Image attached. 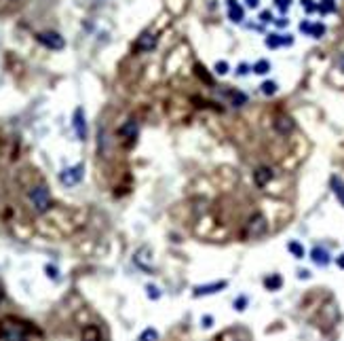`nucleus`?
<instances>
[{
    "label": "nucleus",
    "mask_w": 344,
    "mask_h": 341,
    "mask_svg": "<svg viewBox=\"0 0 344 341\" xmlns=\"http://www.w3.org/2000/svg\"><path fill=\"white\" fill-rule=\"evenodd\" d=\"M85 178V165L78 163V165H72V167H66V170L60 174V182L63 187H76V184Z\"/></svg>",
    "instance_id": "1"
},
{
    "label": "nucleus",
    "mask_w": 344,
    "mask_h": 341,
    "mask_svg": "<svg viewBox=\"0 0 344 341\" xmlns=\"http://www.w3.org/2000/svg\"><path fill=\"white\" fill-rule=\"evenodd\" d=\"M30 201L36 212H46L51 208V195L46 187H34L30 191Z\"/></svg>",
    "instance_id": "2"
},
{
    "label": "nucleus",
    "mask_w": 344,
    "mask_h": 341,
    "mask_svg": "<svg viewBox=\"0 0 344 341\" xmlns=\"http://www.w3.org/2000/svg\"><path fill=\"white\" fill-rule=\"evenodd\" d=\"M36 40L40 45H45L46 49H53V51H60L66 47V40L60 32H53V30H46V32H38L36 34Z\"/></svg>",
    "instance_id": "3"
},
{
    "label": "nucleus",
    "mask_w": 344,
    "mask_h": 341,
    "mask_svg": "<svg viewBox=\"0 0 344 341\" xmlns=\"http://www.w3.org/2000/svg\"><path fill=\"white\" fill-rule=\"evenodd\" d=\"M72 127L78 140H87V119H85V111L80 106L72 114Z\"/></svg>",
    "instance_id": "4"
},
{
    "label": "nucleus",
    "mask_w": 344,
    "mask_h": 341,
    "mask_svg": "<svg viewBox=\"0 0 344 341\" xmlns=\"http://www.w3.org/2000/svg\"><path fill=\"white\" fill-rule=\"evenodd\" d=\"M264 231H266V218L264 214H254L252 218H249V223H247V235L249 238H260V235H264Z\"/></svg>",
    "instance_id": "5"
},
{
    "label": "nucleus",
    "mask_w": 344,
    "mask_h": 341,
    "mask_svg": "<svg viewBox=\"0 0 344 341\" xmlns=\"http://www.w3.org/2000/svg\"><path fill=\"white\" fill-rule=\"evenodd\" d=\"M228 286L226 280H220V282H213V284H203V286H194V297H205V294H211V292H220Z\"/></svg>",
    "instance_id": "6"
},
{
    "label": "nucleus",
    "mask_w": 344,
    "mask_h": 341,
    "mask_svg": "<svg viewBox=\"0 0 344 341\" xmlns=\"http://www.w3.org/2000/svg\"><path fill=\"white\" fill-rule=\"evenodd\" d=\"M311 259H313L314 265H319V267H325V265H329V261H331L328 248H323V246H314L311 250Z\"/></svg>",
    "instance_id": "7"
},
{
    "label": "nucleus",
    "mask_w": 344,
    "mask_h": 341,
    "mask_svg": "<svg viewBox=\"0 0 344 341\" xmlns=\"http://www.w3.org/2000/svg\"><path fill=\"white\" fill-rule=\"evenodd\" d=\"M254 180H255L258 187H266V184L272 180V170H270V167H266V165L258 167V170L254 172Z\"/></svg>",
    "instance_id": "8"
},
{
    "label": "nucleus",
    "mask_w": 344,
    "mask_h": 341,
    "mask_svg": "<svg viewBox=\"0 0 344 341\" xmlns=\"http://www.w3.org/2000/svg\"><path fill=\"white\" fill-rule=\"evenodd\" d=\"M243 15H245V11H243L241 4H239L237 0H228V19L235 21V24H241Z\"/></svg>",
    "instance_id": "9"
},
{
    "label": "nucleus",
    "mask_w": 344,
    "mask_h": 341,
    "mask_svg": "<svg viewBox=\"0 0 344 341\" xmlns=\"http://www.w3.org/2000/svg\"><path fill=\"white\" fill-rule=\"evenodd\" d=\"M329 187H331V191H334V195L338 197V201L344 206V180L340 176H331L329 178Z\"/></svg>",
    "instance_id": "10"
},
{
    "label": "nucleus",
    "mask_w": 344,
    "mask_h": 341,
    "mask_svg": "<svg viewBox=\"0 0 344 341\" xmlns=\"http://www.w3.org/2000/svg\"><path fill=\"white\" fill-rule=\"evenodd\" d=\"M102 339V333L95 325H89L83 328V341H100Z\"/></svg>",
    "instance_id": "11"
},
{
    "label": "nucleus",
    "mask_w": 344,
    "mask_h": 341,
    "mask_svg": "<svg viewBox=\"0 0 344 341\" xmlns=\"http://www.w3.org/2000/svg\"><path fill=\"white\" fill-rule=\"evenodd\" d=\"M275 127H277V131H281V134H289V131L294 130V121H291L289 117H279L275 121Z\"/></svg>",
    "instance_id": "12"
},
{
    "label": "nucleus",
    "mask_w": 344,
    "mask_h": 341,
    "mask_svg": "<svg viewBox=\"0 0 344 341\" xmlns=\"http://www.w3.org/2000/svg\"><path fill=\"white\" fill-rule=\"evenodd\" d=\"M119 134L125 136V138H131V140H133V138H137V123H135V121H127V123L120 127Z\"/></svg>",
    "instance_id": "13"
},
{
    "label": "nucleus",
    "mask_w": 344,
    "mask_h": 341,
    "mask_svg": "<svg viewBox=\"0 0 344 341\" xmlns=\"http://www.w3.org/2000/svg\"><path fill=\"white\" fill-rule=\"evenodd\" d=\"M154 45H156V38L152 36V34H142V38L137 40V49H142V51L154 49Z\"/></svg>",
    "instance_id": "14"
},
{
    "label": "nucleus",
    "mask_w": 344,
    "mask_h": 341,
    "mask_svg": "<svg viewBox=\"0 0 344 341\" xmlns=\"http://www.w3.org/2000/svg\"><path fill=\"white\" fill-rule=\"evenodd\" d=\"M264 286L268 291H279V288L283 286V278L279 274H272V276H268V278H264Z\"/></svg>",
    "instance_id": "15"
},
{
    "label": "nucleus",
    "mask_w": 344,
    "mask_h": 341,
    "mask_svg": "<svg viewBox=\"0 0 344 341\" xmlns=\"http://www.w3.org/2000/svg\"><path fill=\"white\" fill-rule=\"evenodd\" d=\"M252 70L255 74H268V72H270V62H268V60H258L252 66Z\"/></svg>",
    "instance_id": "16"
},
{
    "label": "nucleus",
    "mask_w": 344,
    "mask_h": 341,
    "mask_svg": "<svg viewBox=\"0 0 344 341\" xmlns=\"http://www.w3.org/2000/svg\"><path fill=\"white\" fill-rule=\"evenodd\" d=\"M287 250L294 254L296 259H304V246H302L300 242H289V244H287Z\"/></svg>",
    "instance_id": "17"
},
{
    "label": "nucleus",
    "mask_w": 344,
    "mask_h": 341,
    "mask_svg": "<svg viewBox=\"0 0 344 341\" xmlns=\"http://www.w3.org/2000/svg\"><path fill=\"white\" fill-rule=\"evenodd\" d=\"M281 45H283V36H279V34H268L266 36V47L277 49V47H281Z\"/></svg>",
    "instance_id": "18"
},
{
    "label": "nucleus",
    "mask_w": 344,
    "mask_h": 341,
    "mask_svg": "<svg viewBox=\"0 0 344 341\" xmlns=\"http://www.w3.org/2000/svg\"><path fill=\"white\" fill-rule=\"evenodd\" d=\"M262 94L264 96H275L277 94V83L275 81H264V83H262Z\"/></svg>",
    "instance_id": "19"
},
{
    "label": "nucleus",
    "mask_w": 344,
    "mask_h": 341,
    "mask_svg": "<svg viewBox=\"0 0 344 341\" xmlns=\"http://www.w3.org/2000/svg\"><path fill=\"white\" fill-rule=\"evenodd\" d=\"M139 341H159V333H156V328H146V331L139 335Z\"/></svg>",
    "instance_id": "20"
},
{
    "label": "nucleus",
    "mask_w": 344,
    "mask_h": 341,
    "mask_svg": "<svg viewBox=\"0 0 344 341\" xmlns=\"http://www.w3.org/2000/svg\"><path fill=\"white\" fill-rule=\"evenodd\" d=\"M317 9L321 11L323 15H328V13H334L336 11V4H334V0H321V4H319Z\"/></svg>",
    "instance_id": "21"
},
{
    "label": "nucleus",
    "mask_w": 344,
    "mask_h": 341,
    "mask_svg": "<svg viewBox=\"0 0 344 341\" xmlns=\"http://www.w3.org/2000/svg\"><path fill=\"white\" fill-rule=\"evenodd\" d=\"M323 34H325V26H323V24H313V28H311V36L321 38Z\"/></svg>",
    "instance_id": "22"
},
{
    "label": "nucleus",
    "mask_w": 344,
    "mask_h": 341,
    "mask_svg": "<svg viewBox=\"0 0 344 341\" xmlns=\"http://www.w3.org/2000/svg\"><path fill=\"white\" fill-rule=\"evenodd\" d=\"M245 308H247V297H245V294H241V297L235 299V309H237V311H243Z\"/></svg>",
    "instance_id": "23"
},
{
    "label": "nucleus",
    "mask_w": 344,
    "mask_h": 341,
    "mask_svg": "<svg viewBox=\"0 0 344 341\" xmlns=\"http://www.w3.org/2000/svg\"><path fill=\"white\" fill-rule=\"evenodd\" d=\"M146 292H148L150 299H161V291H159V288H156L154 284H148V286H146Z\"/></svg>",
    "instance_id": "24"
},
{
    "label": "nucleus",
    "mask_w": 344,
    "mask_h": 341,
    "mask_svg": "<svg viewBox=\"0 0 344 341\" xmlns=\"http://www.w3.org/2000/svg\"><path fill=\"white\" fill-rule=\"evenodd\" d=\"M228 70H230V66H228L226 62H218V64H215V72H218L220 77H224V74L228 72Z\"/></svg>",
    "instance_id": "25"
},
{
    "label": "nucleus",
    "mask_w": 344,
    "mask_h": 341,
    "mask_svg": "<svg viewBox=\"0 0 344 341\" xmlns=\"http://www.w3.org/2000/svg\"><path fill=\"white\" fill-rule=\"evenodd\" d=\"M45 271H46V276H49L51 280H57V278H60V271H57V269L53 267V265H46Z\"/></svg>",
    "instance_id": "26"
},
{
    "label": "nucleus",
    "mask_w": 344,
    "mask_h": 341,
    "mask_svg": "<svg viewBox=\"0 0 344 341\" xmlns=\"http://www.w3.org/2000/svg\"><path fill=\"white\" fill-rule=\"evenodd\" d=\"M302 7H304L306 13H313V11H317V4H314L313 0H302Z\"/></svg>",
    "instance_id": "27"
},
{
    "label": "nucleus",
    "mask_w": 344,
    "mask_h": 341,
    "mask_svg": "<svg viewBox=\"0 0 344 341\" xmlns=\"http://www.w3.org/2000/svg\"><path fill=\"white\" fill-rule=\"evenodd\" d=\"M260 21H262V24L272 21V13H270V11H262V13H260Z\"/></svg>",
    "instance_id": "28"
},
{
    "label": "nucleus",
    "mask_w": 344,
    "mask_h": 341,
    "mask_svg": "<svg viewBox=\"0 0 344 341\" xmlns=\"http://www.w3.org/2000/svg\"><path fill=\"white\" fill-rule=\"evenodd\" d=\"M275 4H277V7H279V9H281V11H283V13H285V11H287V9H289V4H291V0H275Z\"/></svg>",
    "instance_id": "29"
},
{
    "label": "nucleus",
    "mask_w": 344,
    "mask_h": 341,
    "mask_svg": "<svg viewBox=\"0 0 344 341\" xmlns=\"http://www.w3.org/2000/svg\"><path fill=\"white\" fill-rule=\"evenodd\" d=\"M249 70H252V66H249V64H241V66H239V74H241V77H245Z\"/></svg>",
    "instance_id": "30"
},
{
    "label": "nucleus",
    "mask_w": 344,
    "mask_h": 341,
    "mask_svg": "<svg viewBox=\"0 0 344 341\" xmlns=\"http://www.w3.org/2000/svg\"><path fill=\"white\" fill-rule=\"evenodd\" d=\"M311 28H313V24H308V21H302L300 30H302V32H306V34H311Z\"/></svg>",
    "instance_id": "31"
},
{
    "label": "nucleus",
    "mask_w": 344,
    "mask_h": 341,
    "mask_svg": "<svg viewBox=\"0 0 344 341\" xmlns=\"http://www.w3.org/2000/svg\"><path fill=\"white\" fill-rule=\"evenodd\" d=\"M211 322H213V318H211V316H203V326H205V328L211 326Z\"/></svg>",
    "instance_id": "32"
},
{
    "label": "nucleus",
    "mask_w": 344,
    "mask_h": 341,
    "mask_svg": "<svg viewBox=\"0 0 344 341\" xmlns=\"http://www.w3.org/2000/svg\"><path fill=\"white\" fill-rule=\"evenodd\" d=\"M245 2H247V7H249V9H258L260 0H245Z\"/></svg>",
    "instance_id": "33"
},
{
    "label": "nucleus",
    "mask_w": 344,
    "mask_h": 341,
    "mask_svg": "<svg viewBox=\"0 0 344 341\" xmlns=\"http://www.w3.org/2000/svg\"><path fill=\"white\" fill-rule=\"evenodd\" d=\"M336 265H338L340 269H344V254H340V257L336 259Z\"/></svg>",
    "instance_id": "34"
},
{
    "label": "nucleus",
    "mask_w": 344,
    "mask_h": 341,
    "mask_svg": "<svg viewBox=\"0 0 344 341\" xmlns=\"http://www.w3.org/2000/svg\"><path fill=\"white\" fill-rule=\"evenodd\" d=\"M287 24H289V19H285V17H283V19H277V26L279 28H285Z\"/></svg>",
    "instance_id": "35"
},
{
    "label": "nucleus",
    "mask_w": 344,
    "mask_h": 341,
    "mask_svg": "<svg viewBox=\"0 0 344 341\" xmlns=\"http://www.w3.org/2000/svg\"><path fill=\"white\" fill-rule=\"evenodd\" d=\"M300 278H304V280H306V278H311V274H308L306 269H302V271H300Z\"/></svg>",
    "instance_id": "36"
},
{
    "label": "nucleus",
    "mask_w": 344,
    "mask_h": 341,
    "mask_svg": "<svg viewBox=\"0 0 344 341\" xmlns=\"http://www.w3.org/2000/svg\"><path fill=\"white\" fill-rule=\"evenodd\" d=\"M0 301H2V291H0Z\"/></svg>",
    "instance_id": "37"
}]
</instances>
